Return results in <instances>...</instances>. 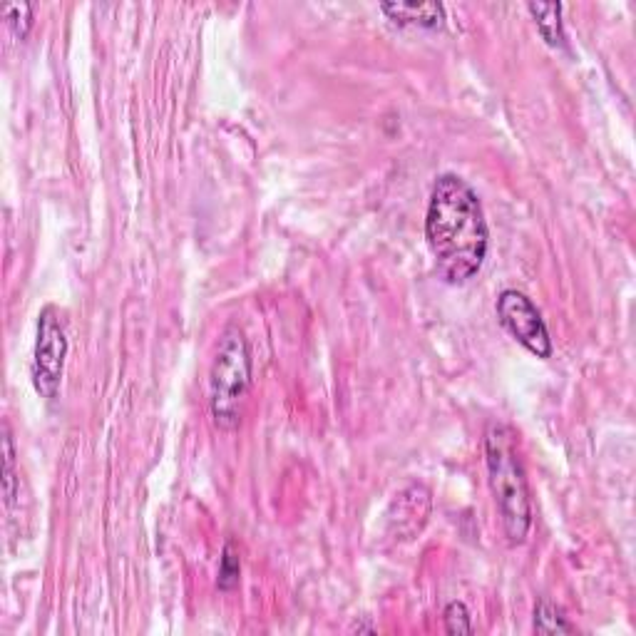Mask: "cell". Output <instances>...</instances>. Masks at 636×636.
<instances>
[{
	"mask_svg": "<svg viewBox=\"0 0 636 636\" xmlns=\"http://www.w3.org/2000/svg\"><path fill=\"white\" fill-rule=\"evenodd\" d=\"M68 328L58 306H45L38 316V336L33 348V386L40 398L53 400L63 383L68 361Z\"/></svg>",
	"mask_w": 636,
	"mask_h": 636,
	"instance_id": "obj_4",
	"label": "cell"
},
{
	"mask_svg": "<svg viewBox=\"0 0 636 636\" xmlns=\"http://www.w3.org/2000/svg\"><path fill=\"white\" fill-rule=\"evenodd\" d=\"M497 318H500L502 328L515 338L517 343L535 353L537 358H550L555 346H552L550 328H547L545 318L540 309L532 304L530 296H525L517 289H505L497 296Z\"/></svg>",
	"mask_w": 636,
	"mask_h": 636,
	"instance_id": "obj_5",
	"label": "cell"
},
{
	"mask_svg": "<svg viewBox=\"0 0 636 636\" xmlns=\"http://www.w3.org/2000/svg\"><path fill=\"white\" fill-rule=\"evenodd\" d=\"M443 622H445V632L448 634H473L475 632L470 609L465 607L463 602H450L448 607H445Z\"/></svg>",
	"mask_w": 636,
	"mask_h": 636,
	"instance_id": "obj_11",
	"label": "cell"
},
{
	"mask_svg": "<svg viewBox=\"0 0 636 636\" xmlns=\"http://www.w3.org/2000/svg\"><path fill=\"white\" fill-rule=\"evenodd\" d=\"M5 20H8L10 30H13L15 38L23 40L28 35V30L33 28V5L30 3H10L5 8Z\"/></svg>",
	"mask_w": 636,
	"mask_h": 636,
	"instance_id": "obj_12",
	"label": "cell"
},
{
	"mask_svg": "<svg viewBox=\"0 0 636 636\" xmlns=\"http://www.w3.org/2000/svg\"><path fill=\"white\" fill-rule=\"evenodd\" d=\"M537 634H572L577 632L572 622L564 617L562 609L550 599H540L535 607V624H532Z\"/></svg>",
	"mask_w": 636,
	"mask_h": 636,
	"instance_id": "obj_8",
	"label": "cell"
},
{
	"mask_svg": "<svg viewBox=\"0 0 636 636\" xmlns=\"http://www.w3.org/2000/svg\"><path fill=\"white\" fill-rule=\"evenodd\" d=\"M251 388V351L239 326L224 328L209 371V408L219 430H237Z\"/></svg>",
	"mask_w": 636,
	"mask_h": 636,
	"instance_id": "obj_3",
	"label": "cell"
},
{
	"mask_svg": "<svg viewBox=\"0 0 636 636\" xmlns=\"http://www.w3.org/2000/svg\"><path fill=\"white\" fill-rule=\"evenodd\" d=\"M241 577V559H239V550L232 540L224 545L222 552V562H219V589L229 592L239 584Z\"/></svg>",
	"mask_w": 636,
	"mask_h": 636,
	"instance_id": "obj_10",
	"label": "cell"
},
{
	"mask_svg": "<svg viewBox=\"0 0 636 636\" xmlns=\"http://www.w3.org/2000/svg\"><path fill=\"white\" fill-rule=\"evenodd\" d=\"M381 10L400 25H420V28H438L445 20L443 3H381Z\"/></svg>",
	"mask_w": 636,
	"mask_h": 636,
	"instance_id": "obj_6",
	"label": "cell"
},
{
	"mask_svg": "<svg viewBox=\"0 0 636 636\" xmlns=\"http://www.w3.org/2000/svg\"><path fill=\"white\" fill-rule=\"evenodd\" d=\"M485 468L490 492L500 512L502 532L510 545H522L532 527V497L520 448H517V433L510 425H487Z\"/></svg>",
	"mask_w": 636,
	"mask_h": 636,
	"instance_id": "obj_2",
	"label": "cell"
},
{
	"mask_svg": "<svg viewBox=\"0 0 636 636\" xmlns=\"http://www.w3.org/2000/svg\"><path fill=\"white\" fill-rule=\"evenodd\" d=\"M425 239L435 256V271L445 284H468L482 269L490 246L480 197L458 174H440L425 214Z\"/></svg>",
	"mask_w": 636,
	"mask_h": 636,
	"instance_id": "obj_1",
	"label": "cell"
},
{
	"mask_svg": "<svg viewBox=\"0 0 636 636\" xmlns=\"http://www.w3.org/2000/svg\"><path fill=\"white\" fill-rule=\"evenodd\" d=\"M3 490L5 505L13 507L15 497H18V473H15V445L8 423L3 425Z\"/></svg>",
	"mask_w": 636,
	"mask_h": 636,
	"instance_id": "obj_9",
	"label": "cell"
},
{
	"mask_svg": "<svg viewBox=\"0 0 636 636\" xmlns=\"http://www.w3.org/2000/svg\"><path fill=\"white\" fill-rule=\"evenodd\" d=\"M527 10L535 18L537 30L545 38L547 45L552 48H562L567 43V35H564L562 25V5L559 3H527Z\"/></svg>",
	"mask_w": 636,
	"mask_h": 636,
	"instance_id": "obj_7",
	"label": "cell"
}]
</instances>
